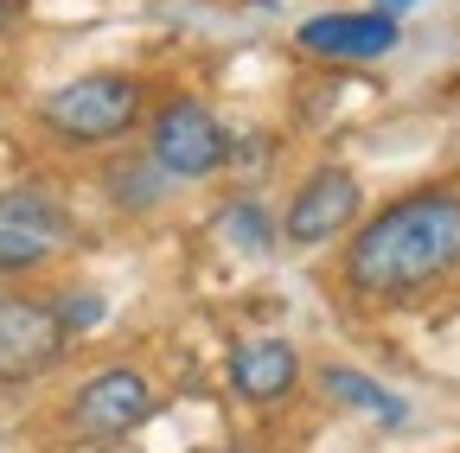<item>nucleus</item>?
Segmentation results:
<instances>
[{
  "label": "nucleus",
  "instance_id": "17",
  "mask_svg": "<svg viewBox=\"0 0 460 453\" xmlns=\"http://www.w3.org/2000/svg\"><path fill=\"white\" fill-rule=\"evenodd\" d=\"M0 453H7V434H0Z\"/></svg>",
  "mask_w": 460,
  "mask_h": 453
},
{
  "label": "nucleus",
  "instance_id": "4",
  "mask_svg": "<svg viewBox=\"0 0 460 453\" xmlns=\"http://www.w3.org/2000/svg\"><path fill=\"white\" fill-rule=\"evenodd\" d=\"M71 332L58 319L51 294H26L0 281V389H26L45 370H58Z\"/></svg>",
  "mask_w": 460,
  "mask_h": 453
},
{
  "label": "nucleus",
  "instance_id": "16",
  "mask_svg": "<svg viewBox=\"0 0 460 453\" xmlns=\"http://www.w3.org/2000/svg\"><path fill=\"white\" fill-rule=\"evenodd\" d=\"M217 453H256V447H217Z\"/></svg>",
  "mask_w": 460,
  "mask_h": 453
},
{
  "label": "nucleus",
  "instance_id": "12",
  "mask_svg": "<svg viewBox=\"0 0 460 453\" xmlns=\"http://www.w3.org/2000/svg\"><path fill=\"white\" fill-rule=\"evenodd\" d=\"M217 231H224L230 243H237L243 256H269V249H275V237H281L256 198H230V205L217 211Z\"/></svg>",
  "mask_w": 460,
  "mask_h": 453
},
{
  "label": "nucleus",
  "instance_id": "6",
  "mask_svg": "<svg viewBox=\"0 0 460 453\" xmlns=\"http://www.w3.org/2000/svg\"><path fill=\"white\" fill-rule=\"evenodd\" d=\"M358 211H365L358 173H352V166H339V160H326V166H314V173L295 186V198H288V211H281V237L295 249H320L339 231H352Z\"/></svg>",
  "mask_w": 460,
  "mask_h": 453
},
{
  "label": "nucleus",
  "instance_id": "2",
  "mask_svg": "<svg viewBox=\"0 0 460 453\" xmlns=\"http://www.w3.org/2000/svg\"><path fill=\"white\" fill-rule=\"evenodd\" d=\"M147 122V83L128 71H90L39 102V128L58 147H115Z\"/></svg>",
  "mask_w": 460,
  "mask_h": 453
},
{
  "label": "nucleus",
  "instance_id": "15",
  "mask_svg": "<svg viewBox=\"0 0 460 453\" xmlns=\"http://www.w3.org/2000/svg\"><path fill=\"white\" fill-rule=\"evenodd\" d=\"M13 13H20V0H0V39H7V26H13Z\"/></svg>",
  "mask_w": 460,
  "mask_h": 453
},
{
  "label": "nucleus",
  "instance_id": "3",
  "mask_svg": "<svg viewBox=\"0 0 460 453\" xmlns=\"http://www.w3.org/2000/svg\"><path fill=\"white\" fill-rule=\"evenodd\" d=\"M230 153H237V147H230V128L211 116V102H199V96H166L147 116V160L172 186L224 173Z\"/></svg>",
  "mask_w": 460,
  "mask_h": 453
},
{
  "label": "nucleus",
  "instance_id": "8",
  "mask_svg": "<svg viewBox=\"0 0 460 453\" xmlns=\"http://www.w3.org/2000/svg\"><path fill=\"white\" fill-rule=\"evenodd\" d=\"M224 383L237 389L250 409H275L281 396H295V383H301V352L288 345V338H243V345L224 358Z\"/></svg>",
  "mask_w": 460,
  "mask_h": 453
},
{
  "label": "nucleus",
  "instance_id": "7",
  "mask_svg": "<svg viewBox=\"0 0 460 453\" xmlns=\"http://www.w3.org/2000/svg\"><path fill=\"white\" fill-rule=\"evenodd\" d=\"M396 39H402V26L384 7H371V13H314L295 32L301 51L332 58V65H371V58H384V51H396Z\"/></svg>",
  "mask_w": 460,
  "mask_h": 453
},
{
  "label": "nucleus",
  "instance_id": "11",
  "mask_svg": "<svg viewBox=\"0 0 460 453\" xmlns=\"http://www.w3.org/2000/svg\"><path fill=\"white\" fill-rule=\"evenodd\" d=\"M102 192H109L115 211H154V205L172 192V179L160 173L154 160H115L109 173H102Z\"/></svg>",
  "mask_w": 460,
  "mask_h": 453
},
{
  "label": "nucleus",
  "instance_id": "9",
  "mask_svg": "<svg viewBox=\"0 0 460 453\" xmlns=\"http://www.w3.org/2000/svg\"><path fill=\"white\" fill-rule=\"evenodd\" d=\"M320 383H326L332 403L371 415L377 428H410V403H402L396 389H384L377 377H365V370H352V364H326V370H320Z\"/></svg>",
  "mask_w": 460,
  "mask_h": 453
},
{
  "label": "nucleus",
  "instance_id": "1",
  "mask_svg": "<svg viewBox=\"0 0 460 453\" xmlns=\"http://www.w3.org/2000/svg\"><path fill=\"white\" fill-rule=\"evenodd\" d=\"M460 268V192L422 186L390 198L377 217H358L339 256V281L358 301H416Z\"/></svg>",
  "mask_w": 460,
  "mask_h": 453
},
{
  "label": "nucleus",
  "instance_id": "10",
  "mask_svg": "<svg viewBox=\"0 0 460 453\" xmlns=\"http://www.w3.org/2000/svg\"><path fill=\"white\" fill-rule=\"evenodd\" d=\"M0 223H7V231H26V237H39V243H71V211L58 205V198H45V192H0Z\"/></svg>",
  "mask_w": 460,
  "mask_h": 453
},
{
  "label": "nucleus",
  "instance_id": "13",
  "mask_svg": "<svg viewBox=\"0 0 460 453\" xmlns=\"http://www.w3.org/2000/svg\"><path fill=\"white\" fill-rule=\"evenodd\" d=\"M45 262H51V243H39V237L7 231V223H0V281H7V274H26V268H45Z\"/></svg>",
  "mask_w": 460,
  "mask_h": 453
},
{
  "label": "nucleus",
  "instance_id": "14",
  "mask_svg": "<svg viewBox=\"0 0 460 453\" xmlns=\"http://www.w3.org/2000/svg\"><path fill=\"white\" fill-rule=\"evenodd\" d=\"M51 307H58V319H65V332L77 338V332H90V326H102V294L96 288H65V294H51Z\"/></svg>",
  "mask_w": 460,
  "mask_h": 453
},
{
  "label": "nucleus",
  "instance_id": "5",
  "mask_svg": "<svg viewBox=\"0 0 460 453\" xmlns=\"http://www.w3.org/2000/svg\"><path fill=\"white\" fill-rule=\"evenodd\" d=\"M147 415H154V383L135 364H109V370H96L90 383L71 389L65 434L90 440V447H109V440H128Z\"/></svg>",
  "mask_w": 460,
  "mask_h": 453
}]
</instances>
